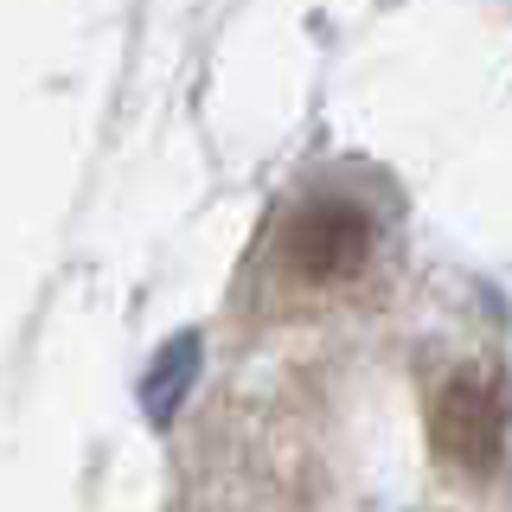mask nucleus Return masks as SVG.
Listing matches in <instances>:
<instances>
[{
  "label": "nucleus",
  "instance_id": "obj_1",
  "mask_svg": "<svg viewBox=\"0 0 512 512\" xmlns=\"http://www.w3.org/2000/svg\"><path fill=\"white\" fill-rule=\"evenodd\" d=\"M512 429V391L500 372H455L429 397V448L455 474H493Z\"/></svg>",
  "mask_w": 512,
  "mask_h": 512
},
{
  "label": "nucleus",
  "instance_id": "obj_3",
  "mask_svg": "<svg viewBox=\"0 0 512 512\" xmlns=\"http://www.w3.org/2000/svg\"><path fill=\"white\" fill-rule=\"evenodd\" d=\"M199 352H205L199 333H173V340L154 352L148 378H141V416H148L154 429L173 423V416H180V404H186V391L199 384Z\"/></svg>",
  "mask_w": 512,
  "mask_h": 512
},
{
  "label": "nucleus",
  "instance_id": "obj_2",
  "mask_svg": "<svg viewBox=\"0 0 512 512\" xmlns=\"http://www.w3.org/2000/svg\"><path fill=\"white\" fill-rule=\"evenodd\" d=\"M365 256H372V218H365L359 199L320 192V199H301L282 224V263L308 288H333L359 276Z\"/></svg>",
  "mask_w": 512,
  "mask_h": 512
}]
</instances>
